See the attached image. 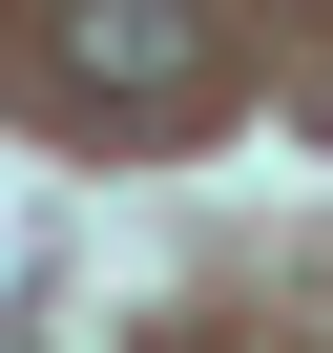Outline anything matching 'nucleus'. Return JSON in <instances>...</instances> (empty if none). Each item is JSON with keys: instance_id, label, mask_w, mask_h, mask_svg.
I'll list each match as a JSON object with an SVG mask.
<instances>
[{"instance_id": "f257e3e1", "label": "nucleus", "mask_w": 333, "mask_h": 353, "mask_svg": "<svg viewBox=\"0 0 333 353\" xmlns=\"http://www.w3.org/2000/svg\"><path fill=\"white\" fill-rule=\"evenodd\" d=\"M63 83L84 104H209V21H188V0H63Z\"/></svg>"}]
</instances>
